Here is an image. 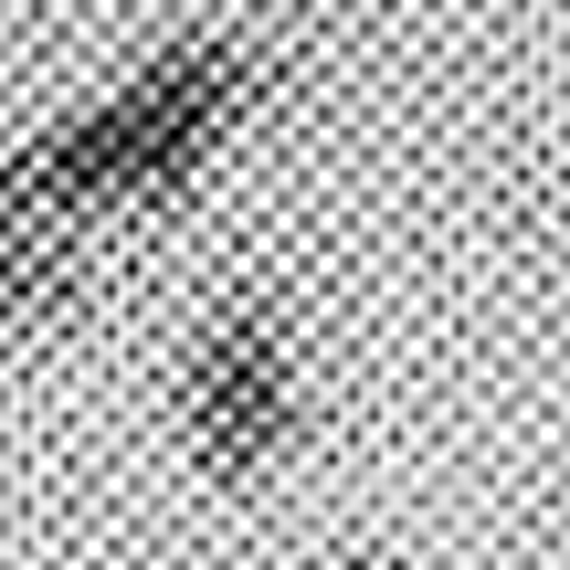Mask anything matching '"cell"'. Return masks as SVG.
<instances>
[{"mask_svg":"<svg viewBox=\"0 0 570 570\" xmlns=\"http://www.w3.org/2000/svg\"><path fill=\"white\" fill-rule=\"evenodd\" d=\"M275 96H285V53L265 32H244V21H180L127 75H106L96 96L21 127L0 148V169L42 212L85 223L96 244L106 233H148V223H180L223 180L233 148L275 117Z\"/></svg>","mask_w":570,"mask_h":570,"instance_id":"6da1fadb","label":"cell"},{"mask_svg":"<svg viewBox=\"0 0 570 570\" xmlns=\"http://www.w3.org/2000/svg\"><path fill=\"white\" fill-rule=\"evenodd\" d=\"M317 433V370H306V317L275 275H233L190 306L169 348V444H180L202 497H265L296 475Z\"/></svg>","mask_w":570,"mask_h":570,"instance_id":"7a4b0ae2","label":"cell"},{"mask_svg":"<svg viewBox=\"0 0 570 570\" xmlns=\"http://www.w3.org/2000/svg\"><path fill=\"white\" fill-rule=\"evenodd\" d=\"M106 296V265H96V233L42 212L32 190L0 169V348H42L63 327H85Z\"/></svg>","mask_w":570,"mask_h":570,"instance_id":"3957f363","label":"cell"}]
</instances>
